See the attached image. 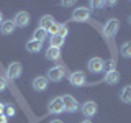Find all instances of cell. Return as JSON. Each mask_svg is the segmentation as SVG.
I'll return each instance as SVG.
<instances>
[{
	"label": "cell",
	"mask_w": 131,
	"mask_h": 123,
	"mask_svg": "<svg viewBox=\"0 0 131 123\" xmlns=\"http://www.w3.org/2000/svg\"><path fill=\"white\" fill-rule=\"evenodd\" d=\"M66 72H64V67L62 66H54V67H49L48 72H46V79L51 80V82H61L64 79Z\"/></svg>",
	"instance_id": "2"
},
{
	"label": "cell",
	"mask_w": 131,
	"mask_h": 123,
	"mask_svg": "<svg viewBox=\"0 0 131 123\" xmlns=\"http://www.w3.org/2000/svg\"><path fill=\"white\" fill-rule=\"evenodd\" d=\"M118 31H120V20H116V18L106 20V23L103 25V35L108 36V38H112Z\"/></svg>",
	"instance_id": "3"
},
{
	"label": "cell",
	"mask_w": 131,
	"mask_h": 123,
	"mask_svg": "<svg viewBox=\"0 0 131 123\" xmlns=\"http://www.w3.org/2000/svg\"><path fill=\"white\" fill-rule=\"evenodd\" d=\"M82 113H84V117L87 118V120H90V118H93L97 115L98 112V105H97V102H93V100H87V102H84V105H82Z\"/></svg>",
	"instance_id": "8"
},
{
	"label": "cell",
	"mask_w": 131,
	"mask_h": 123,
	"mask_svg": "<svg viewBox=\"0 0 131 123\" xmlns=\"http://www.w3.org/2000/svg\"><path fill=\"white\" fill-rule=\"evenodd\" d=\"M120 100L123 102V104H126V105L131 104V85H125V87L121 89V92H120Z\"/></svg>",
	"instance_id": "16"
},
{
	"label": "cell",
	"mask_w": 131,
	"mask_h": 123,
	"mask_svg": "<svg viewBox=\"0 0 131 123\" xmlns=\"http://www.w3.org/2000/svg\"><path fill=\"white\" fill-rule=\"evenodd\" d=\"M90 18V8L89 7H77L72 10V20L74 22H89Z\"/></svg>",
	"instance_id": "4"
},
{
	"label": "cell",
	"mask_w": 131,
	"mask_h": 123,
	"mask_svg": "<svg viewBox=\"0 0 131 123\" xmlns=\"http://www.w3.org/2000/svg\"><path fill=\"white\" fill-rule=\"evenodd\" d=\"M3 112H5V105L0 104V115H3Z\"/></svg>",
	"instance_id": "27"
},
{
	"label": "cell",
	"mask_w": 131,
	"mask_h": 123,
	"mask_svg": "<svg viewBox=\"0 0 131 123\" xmlns=\"http://www.w3.org/2000/svg\"><path fill=\"white\" fill-rule=\"evenodd\" d=\"M21 72H23V66L18 63V61H13L10 63V66L7 67V77L10 80H15V79H20L21 77Z\"/></svg>",
	"instance_id": "6"
},
{
	"label": "cell",
	"mask_w": 131,
	"mask_h": 123,
	"mask_svg": "<svg viewBox=\"0 0 131 123\" xmlns=\"http://www.w3.org/2000/svg\"><path fill=\"white\" fill-rule=\"evenodd\" d=\"M118 80H120V72L115 69V71H106L105 72V82L108 85H115L118 84Z\"/></svg>",
	"instance_id": "14"
},
{
	"label": "cell",
	"mask_w": 131,
	"mask_h": 123,
	"mask_svg": "<svg viewBox=\"0 0 131 123\" xmlns=\"http://www.w3.org/2000/svg\"><path fill=\"white\" fill-rule=\"evenodd\" d=\"M87 69H89L90 72H93V74L103 72L105 61L102 59V57H92V59H89V63H87Z\"/></svg>",
	"instance_id": "10"
},
{
	"label": "cell",
	"mask_w": 131,
	"mask_h": 123,
	"mask_svg": "<svg viewBox=\"0 0 131 123\" xmlns=\"http://www.w3.org/2000/svg\"><path fill=\"white\" fill-rule=\"evenodd\" d=\"M41 49H43V43H39V41H36V39H30V41H26V51H30V53H39Z\"/></svg>",
	"instance_id": "17"
},
{
	"label": "cell",
	"mask_w": 131,
	"mask_h": 123,
	"mask_svg": "<svg viewBox=\"0 0 131 123\" xmlns=\"http://www.w3.org/2000/svg\"><path fill=\"white\" fill-rule=\"evenodd\" d=\"M67 33H69V28H67V25H64V23H59V26H57V31H56V35H59V36H62V38H66V36H67Z\"/></svg>",
	"instance_id": "21"
},
{
	"label": "cell",
	"mask_w": 131,
	"mask_h": 123,
	"mask_svg": "<svg viewBox=\"0 0 131 123\" xmlns=\"http://www.w3.org/2000/svg\"><path fill=\"white\" fill-rule=\"evenodd\" d=\"M120 54L125 59H131V41H125L120 46Z\"/></svg>",
	"instance_id": "18"
},
{
	"label": "cell",
	"mask_w": 131,
	"mask_h": 123,
	"mask_svg": "<svg viewBox=\"0 0 131 123\" xmlns=\"http://www.w3.org/2000/svg\"><path fill=\"white\" fill-rule=\"evenodd\" d=\"M105 64L108 66V71H115V61H112V59H110V61H106Z\"/></svg>",
	"instance_id": "25"
},
{
	"label": "cell",
	"mask_w": 131,
	"mask_h": 123,
	"mask_svg": "<svg viewBox=\"0 0 131 123\" xmlns=\"http://www.w3.org/2000/svg\"><path fill=\"white\" fill-rule=\"evenodd\" d=\"M49 123H62V120H57V118H56V120H51Z\"/></svg>",
	"instance_id": "28"
},
{
	"label": "cell",
	"mask_w": 131,
	"mask_h": 123,
	"mask_svg": "<svg viewBox=\"0 0 131 123\" xmlns=\"http://www.w3.org/2000/svg\"><path fill=\"white\" fill-rule=\"evenodd\" d=\"M106 5H110V7H115V5H116V2H106Z\"/></svg>",
	"instance_id": "29"
},
{
	"label": "cell",
	"mask_w": 131,
	"mask_h": 123,
	"mask_svg": "<svg viewBox=\"0 0 131 123\" xmlns=\"http://www.w3.org/2000/svg\"><path fill=\"white\" fill-rule=\"evenodd\" d=\"M74 3H75L74 0H67V2H61V5L62 7H74Z\"/></svg>",
	"instance_id": "26"
},
{
	"label": "cell",
	"mask_w": 131,
	"mask_h": 123,
	"mask_svg": "<svg viewBox=\"0 0 131 123\" xmlns=\"http://www.w3.org/2000/svg\"><path fill=\"white\" fill-rule=\"evenodd\" d=\"M69 82H71V85H74V87H82L87 82V76H85L84 71H74V72L69 74Z\"/></svg>",
	"instance_id": "7"
},
{
	"label": "cell",
	"mask_w": 131,
	"mask_h": 123,
	"mask_svg": "<svg viewBox=\"0 0 131 123\" xmlns=\"http://www.w3.org/2000/svg\"><path fill=\"white\" fill-rule=\"evenodd\" d=\"M90 8H103L106 5V2H90Z\"/></svg>",
	"instance_id": "23"
},
{
	"label": "cell",
	"mask_w": 131,
	"mask_h": 123,
	"mask_svg": "<svg viewBox=\"0 0 131 123\" xmlns=\"http://www.w3.org/2000/svg\"><path fill=\"white\" fill-rule=\"evenodd\" d=\"M3 115H7V117H13V115H15L13 105H5V112H3Z\"/></svg>",
	"instance_id": "22"
},
{
	"label": "cell",
	"mask_w": 131,
	"mask_h": 123,
	"mask_svg": "<svg viewBox=\"0 0 131 123\" xmlns=\"http://www.w3.org/2000/svg\"><path fill=\"white\" fill-rule=\"evenodd\" d=\"M5 89H7V79L5 77H0V92H3Z\"/></svg>",
	"instance_id": "24"
},
{
	"label": "cell",
	"mask_w": 131,
	"mask_h": 123,
	"mask_svg": "<svg viewBox=\"0 0 131 123\" xmlns=\"http://www.w3.org/2000/svg\"><path fill=\"white\" fill-rule=\"evenodd\" d=\"M62 98V104H64V112H69V113H74L79 110V102L75 100V97L71 95V94H66V95L61 97Z\"/></svg>",
	"instance_id": "5"
},
{
	"label": "cell",
	"mask_w": 131,
	"mask_h": 123,
	"mask_svg": "<svg viewBox=\"0 0 131 123\" xmlns=\"http://www.w3.org/2000/svg\"><path fill=\"white\" fill-rule=\"evenodd\" d=\"M30 20H31V16L28 12H18L13 18V23L16 28H26L30 25Z\"/></svg>",
	"instance_id": "11"
},
{
	"label": "cell",
	"mask_w": 131,
	"mask_h": 123,
	"mask_svg": "<svg viewBox=\"0 0 131 123\" xmlns=\"http://www.w3.org/2000/svg\"><path fill=\"white\" fill-rule=\"evenodd\" d=\"M48 85H49V80L44 76H38L31 80V87L35 89L36 92H44V90L48 89Z\"/></svg>",
	"instance_id": "12"
},
{
	"label": "cell",
	"mask_w": 131,
	"mask_h": 123,
	"mask_svg": "<svg viewBox=\"0 0 131 123\" xmlns=\"http://www.w3.org/2000/svg\"><path fill=\"white\" fill-rule=\"evenodd\" d=\"M66 38H62V36L59 35H51L49 36V46H54V48H61L64 44Z\"/></svg>",
	"instance_id": "19"
},
{
	"label": "cell",
	"mask_w": 131,
	"mask_h": 123,
	"mask_svg": "<svg viewBox=\"0 0 131 123\" xmlns=\"http://www.w3.org/2000/svg\"><path fill=\"white\" fill-rule=\"evenodd\" d=\"M82 123H92V121H90V120H84V121H82Z\"/></svg>",
	"instance_id": "32"
},
{
	"label": "cell",
	"mask_w": 131,
	"mask_h": 123,
	"mask_svg": "<svg viewBox=\"0 0 131 123\" xmlns=\"http://www.w3.org/2000/svg\"><path fill=\"white\" fill-rule=\"evenodd\" d=\"M128 23H129V25H131V15H129V16H128Z\"/></svg>",
	"instance_id": "31"
},
{
	"label": "cell",
	"mask_w": 131,
	"mask_h": 123,
	"mask_svg": "<svg viewBox=\"0 0 131 123\" xmlns=\"http://www.w3.org/2000/svg\"><path fill=\"white\" fill-rule=\"evenodd\" d=\"M2 22H3V15H2V12H0V25H2Z\"/></svg>",
	"instance_id": "30"
},
{
	"label": "cell",
	"mask_w": 131,
	"mask_h": 123,
	"mask_svg": "<svg viewBox=\"0 0 131 123\" xmlns=\"http://www.w3.org/2000/svg\"><path fill=\"white\" fill-rule=\"evenodd\" d=\"M15 30H16V26H15L13 20H3L2 25H0V33L2 35H12Z\"/></svg>",
	"instance_id": "13"
},
{
	"label": "cell",
	"mask_w": 131,
	"mask_h": 123,
	"mask_svg": "<svg viewBox=\"0 0 131 123\" xmlns=\"http://www.w3.org/2000/svg\"><path fill=\"white\" fill-rule=\"evenodd\" d=\"M48 112L52 113V115H57V113H62L64 112V104H62V98L61 97H54L48 102Z\"/></svg>",
	"instance_id": "9"
},
{
	"label": "cell",
	"mask_w": 131,
	"mask_h": 123,
	"mask_svg": "<svg viewBox=\"0 0 131 123\" xmlns=\"http://www.w3.org/2000/svg\"><path fill=\"white\" fill-rule=\"evenodd\" d=\"M59 23L52 18V15H43L39 20V28H43L44 31H48V35H56Z\"/></svg>",
	"instance_id": "1"
},
{
	"label": "cell",
	"mask_w": 131,
	"mask_h": 123,
	"mask_svg": "<svg viewBox=\"0 0 131 123\" xmlns=\"http://www.w3.org/2000/svg\"><path fill=\"white\" fill-rule=\"evenodd\" d=\"M46 38H49V35H48V31H44L43 28H36L35 33H33V39H36V41H39V43H43Z\"/></svg>",
	"instance_id": "20"
},
{
	"label": "cell",
	"mask_w": 131,
	"mask_h": 123,
	"mask_svg": "<svg viewBox=\"0 0 131 123\" xmlns=\"http://www.w3.org/2000/svg\"><path fill=\"white\" fill-rule=\"evenodd\" d=\"M44 56L49 61H57L61 57V48H54V46H49L46 51H44Z\"/></svg>",
	"instance_id": "15"
}]
</instances>
